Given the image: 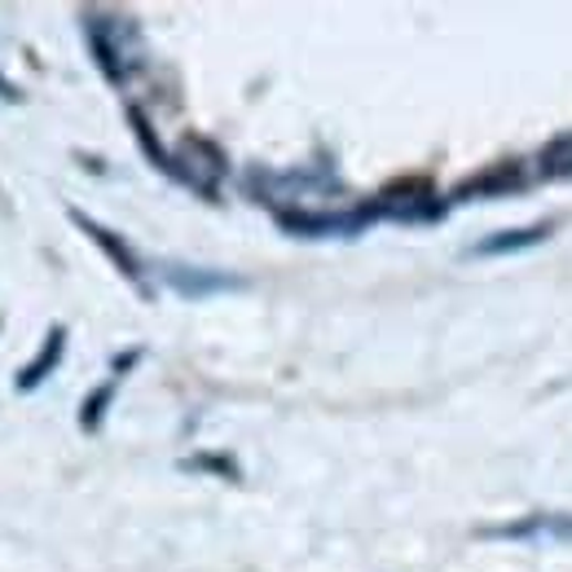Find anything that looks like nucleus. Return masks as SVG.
Returning a JSON list of instances; mask_svg holds the SVG:
<instances>
[{
  "instance_id": "7",
  "label": "nucleus",
  "mask_w": 572,
  "mask_h": 572,
  "mask_svg": "<svg viewBox=\"0 0 572 572\" xmlns=\"http://www.w3.org/2000/svg\"><path fill=\"white\" fill-rule=\"evenodd\" d=\"M564 533L572 538V520H555V516H538V520H525V525H507V529H489V538H529V533Z\"/></svg>"
},
{
  "instance_id": "3",
  "label": "nucleus",
  "mask_w": 572,
  "mask_h": 572,
  "mask_svg": "<svg viewBox=\"0 0 572 572\" xmlns=\"http://www.w3.org/2000/svg\"><path fill=\"white\" fill-rule=\"evenodd\" d=\"M163 278L168 286L177 290V295H186V299H208V295H216V290H243V278H234V274H212V269H186V265H163Z\"/></svg>"
},
{
  "instance_id": "8",
  "label": "nucleus",
  "mask_w": 572,
  "mask_h": 572,
  "mask_svg": "<svg viewBox=\"0 0 572 572\" xmlns=\"http://www.w3.org/2000/svg\"><path fill=\"white\" fill-rule=\"evenodd\" d=\"M110 396H115V383H102L97 392H88V401H84V410H80V427H84V432H97V427L106 423Z\"/></svg>"
},
{
  "instance_id": "11",
  "label": "nucleus",
  "mask_w": 572,
  "mask_h": 572,
  "mask_svg": "<svg viewBox=\"0 0 572 572\" xmlns=\"http://www.w3.org/2000/svg\"><path fill=\"white\" fill-rule=\"evenodd\" d=\"M137 361H141V348H133V352L115 357V374H128V366H137Z\"/></svg>"
},
{
  "instance_id": "1",
  "label": "nucleus",
  "mask_w": 572,
  "mask_h": 572,
  "mask_svg": "<svg viewBox=\"0 0 572 572\" xmlns=\"http://www.w3.org/2000/svg\"><path fill=\"white\" fill-rule=\"evenodd\" d=\"M84 35H88V49L102 66V75L110 84H124L133 62H137V31L128 18H115V13H84Z\"/></svg>"
},
{
  "instance_id": "10",
  "label": "nucleus",
  "mask_w": 572,
  "mask_h": 572,
  "mask_svg": "<svg viewBox=\"0 0 572 572\" xmlns=\"http://www.w3.org/2000/svg\"><path fill=\"white\" fill-rule=\"evenodd\" d=\"M181 467H194V472H221L225 480H239V467L230 463V458H216V454H203V458H190V463H181Z\"/></svg>"
},
{
  "instance_id": "5",
  "label": "nucleus",
  "mask_w": 572,
  "mask_h": 572,
  "mask_svg": "<svg viewBox=\"0 0 572 572\" xmlns=\"http://www.w3.org/2000/svg\"><path fill=\"white\" fill-rule=\"evenodd\" d=\"M547 225H533V230H516V234H494L485 243H476V256H502V252H529L538 243H547Z\"/></svg>"
},
{
  "instance_id": "2",
  "label": "nucleus",
  "mask_w": 572,
  "mask_h": 572,
  "mask_svg": "<svg viewBox=\"0 0 572 572\" xmlns=\"http://www.w3.org/2000/svg\"><path fill=\"white\" fill-rule=\"evenodd\" d=\"M66 216H71V221H75V225H80V230H84V234H88V239H93V243H97V247H102V252L115 261V269H119L128 283L137 286V290H146V278H141V261L133 256V247H128L124 239H115L106 225H97V221H93V216H84L80 208H71Z\"/></svg>"
},
{
  "instance_id": "4",
  "label": "nucleus",
  "mask_w": 572,
  "mask_h": 572,
  "mask_svg": "<svg viewBox=\"0 0 572 572\" xmlns=\"http://www.w3.org/2000/svg\"><path fill=\"white\" fill-rule=\"evenodd\" d=\"M62 352H66V326H53V330H49V339L40 343V352H35V357L22 366V374L13 379V388H18V392H35V388L57 370Z\"/></svg>"
},
{
  "instance_id": "9",
  "label": "nucleus",
  "mask_w": 572,
  "mask_h": 572,
  "mask_svg": "<svg viewBox=\"0 0 572 572\" xmlns=\"http://www.w3.org/2000/svg\"><path fill=\"white\" fill-rule=\"evenodd\" d=\"M542 172H547V177H572V137L555 141V146L547 150V159H542Z\"/></svg>"
},
{
  "instance_id": "12",
  "label": "nucleus",
  "mask_w": 572,
  "mask_h": 572,
  "mask_svg": "<svg viewBox=\"0 0 572 572\" xmlns=\"http://www.w3.org/2000/svg\"><path fill=\"white\" fill-rule=\"evenodd\" d=\"M0 97H4V102H18V93L9 88V80H4V75H0Z\"/></svg>"
},
{
  "instance_id": "6",
  "label": "nucleus",
  "mask_w": 572,
  "mask_h": 572,
  "mask_svg": "<svg viewBox=\"0 0 572 572\" xmlns=\"http://www.w3.org/2000/svg\"><path fill=\"white\" fill-rule=\"evenodd\" d=\"M511 186H520V172H516V168H502V172H489V177L463 186L458 194H463V199H498V194L511 190Z\"/></svg>"
}]
</instances>
